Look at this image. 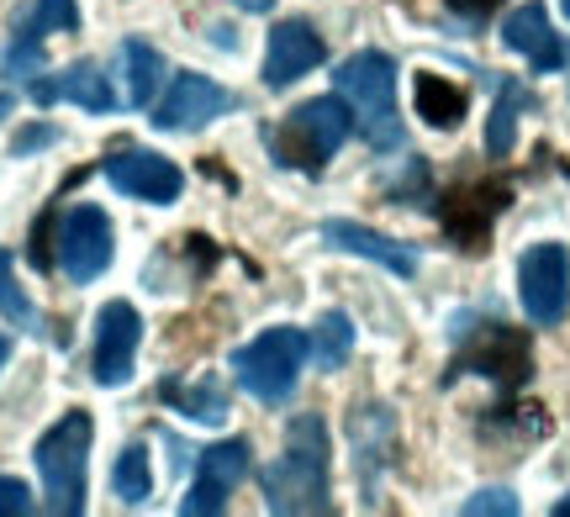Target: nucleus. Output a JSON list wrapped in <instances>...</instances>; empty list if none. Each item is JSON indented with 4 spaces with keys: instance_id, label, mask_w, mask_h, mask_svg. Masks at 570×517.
<instances>
[{
    "instance_id": "f03ea898",
    "label": "nucleus",
    "mask_w": 570,
    "mask_h": 517,
    "mask_svg": "<svg viewBox=\"0 0 570 517\" xmlns=\"http://www.w3.org/2000/svg\"><path fill=\"white\" fill-rule=\"evenodd\" d=\"M338 96L348 101L354 111V127H360V138H365L375 153H396V148L407 143V132H402V117H396V63L381 53V48H365V53H354V59L338 63Z\"/></svg>"
},
{
    "instance_id": "b1692460",
    "label": "nucleus",
    "mask_w": 570,
    "mask_h": 517,
    "mask_svg": "<svg viewBox=\"0 0 570 517\" xmlns=\"http://www.w3.org/2000/svg\"><path fill=\"white\" fill-rule=\"evenodd\" d=\"M0 317H6V322H11L17 332H32V338H42V311L32 307V296L21 290L11 249H0Z\"/></svg>"
},
{
    "instance_id": "412c9836",
    "label": "nucleus",
    "mask_w": 570,
    "mask_h": 517,
    "mask_svg": "<svg viewBox=\"0 0 570 517\" xmlns=\"http://www.w3.org/2000/svg\"><path fill=\"white\" fill-rule=\"evenodd\" d=\"M122 74H127V106H154V96H159V80H164V59L154 42L142 38H127L122 42Z\"/></svg>"
},
{
    "instance_id": "473e14b6",
    "label": "nucleus",
    "mask_w": 570,
    "mask_h": 517,
    "mask_svg": "<svg viewBox=\"0 0 570 517\" xmlns=\"http://www.w3.org/2000/svg\"><path fill=\"white\" fill-rule=\"evenodd\" d=\"M0 117H11V90H0Z\"/></svg>"
},
{
    "instance_id": "423d86ee",
    "label": "nucleus",
    "mask_w": 570,
    "mask_h": 517,
    "mask_svg": "<svg viewBox=\"0 0 570 517\" xmlns=\"http://www.w3.org/2000/svg\"><path fill=\"white\" fill-rule=\"evenodd\" d=\"M111 253H117V232H111V217L101 207L80 201V207L59 211V222H53V265L75 286L101 280L106 269H111Z\"/></svg>"
},
{
    "instance_id": "f3484780",
    "label": "nucleus",
    "mask_w": 570,
    "mask_h": 517,
    "mask_svg": "<svg viewBox=\"0 0 570 517\" xmlns=\"http://www.w3.org/2000/svg\"><path fill=\"white\" fill-rule=\"evenodd\" d=\"M323 243L338 253H360V259H370V265L391 269V275H417V253L407 249V243H396V238H386V232L365 228V222H348V217H333V222H323Z\"/></svg>"
},
{
    "instance_id": "9d476101",
    "label": "nucleus",
    "mask_w": 570,
    "mask_h": 517,
    "mask_svg": "<svg viewBox=\"0 0 570 517\" xmlns=\"http://www.w3.org/2000/svg\"><path fill=\"white\" fill-rule=\"evenodd\" d=\"M138 344H142V317L132 301H106L96 311V354H90V375L96 386L117 391L138 370Z\"/></svg>"
},
{
    "instance_id": "393cba45",
    "label": "nucleus",
    "mask_w": 570,
    "mask_h": 517,
    "mask_svg": "<svg viewBox=\"0 0 570 517\" xmlns=\"http://www.w3.org/2000/svg\"><path fill=\"white\" fill-rule=\"evenodd\" d=\"M111 491L127 501V507H142L154 497V470H148V449L142 444H127L117 465H111Z\"/></svg>"
},
{
    "instance_id": "9b49d317",
    "label": "nucleus",
    "mask_w": 570,
    "mask_h": 517,
    "mask_svg": "<svg viewBox=\"0 0 570 517\" xmlns=\"http://www.w3.org/2000/svg\"><path fill=\"white\" fill-rule=\"evenodd\" d=\"M106 186L127 196V201H148V207H175L185 190L180 165H169L164 153H148V148H122V153H106L101 159Z\"/></svg>"
},
{
    "instance_id": "6ab92c4d",
    "label": "nucleus",
    "mask_w": 570,
    "mask_h": 517,
    "mask_svg": "<svg viewBox=\"0 0 570 517\" xmlns=\"http://www.w3.org/2000/svg\"><path fill=\"white\" fill-rule=\"evenodd\" d=\"M348 434H354V449H360V486H365V497H370L375 480H381V465H386L391 407H360L354 422H348Z\"/></svg>"
},
{
    "instance_id": "f704fd0d",
    "label": "nucleus",
    "mask_w": 570,
    "mask_h": 517,
    "mask_svg": "<svg viewBox=\"0 0 570 517\" xmlns=\"http://www.w3.org/2000/svg\"><path fill=\"white\" fill-rule=\"evenodd\" d=\"M560 6H566V17H570V0H560Z\"/></svg>"
},
{
    "instance_id": "bb28decb",
    "label": "nucleus",
    "mask_w": 570,
    "mask_h": 517,
    "mask_svg": "<svg viewBox=\"0 0 570 517\" xmlns=\"http://www.w3.org/2000/svg\"><path fill=\"white\" fill-rule=\"evenodd\" d=\"M460 513L465 517H518V497H512V491H475Z\"/></svg>"
},
{
    "instance_id": "7c9ffc66",
    "label": "nucleus",
    "mask_w": 570,
    "mask_h": 517,
    "mask_svg": "<svg viewBox=\"0 0 570 517\" xmlns=\"http://www.w3.org/2000/svg\"><path fill=\"white\" fill-rule=\"evenodd\" d=\"M238 11H254V17H265V11H275V0H233Z\"/></svg>"
},
{
    "instance_id": "c85d7f7f",
    "label": "nucleus",
    "mask_w": 570,
    "mask_h": 517,
    "mask_svg": "<svg viewBox=\"0 0 570 517\" xmlns=\"http://www.w3.org/2000/svg\"><path fill=\"white\" fill-rule=\"evenodd\" d=\"M48 143H59V127H48V122L21 127L17 138H11V153H17V159H27V153H38V148H48Z\"/></svg>"
},
{
    "instance_id": "ddd939ff",
    "label": "nucleus",
    "mask_w": 570,
    "mask_h": 517,
    "mask_svg": "<svg viewBox=\"0 0 570 517\" xmlns=\"http://www.w3.org/2000/svg\"><path fill=\"white\" fill-rule=\"evenodd\" d=\"M244 476H248V438H227V444L202 449V465H196V480H190V497L180 501V513L185 517L227 513V497L244 486Z\"/></svg>"
},
{
    "instance_id": "0eeeda50",
    "label": "nucleus",
    "mask_w": 570,
    "mask_h": 517,
    "mask_svg": "<svg viewBox=\"0 0 570 517\" xmlns=\"http://www.w3.org/2000/svg\"><path fill=\"white\" fill-rule=\"evenodd\" d=\"M454 375H487L502 391L529 386V375H533L529 332L508 328V322H481V328L465 338V349L454 354Z\"/></svg>"
},
{
    "instance_id": "4468645a",
    "label": "nucleus",
    "mask_w": 570,
    "mask_h": 517,
    "mask_svg": "<svg viewBox=\"0 0 570 517\" xmlns=\"http://www.w3.org/2000/svg\"><path fill=\"white\" fill-rule=\"evenodd\" d=\"M323 59H327V42L317 38V27H306V21H275L269 27V48H265V90L296 84Z\"/></svg>"
},
{
    "instance_id": "a211bd4d",
    "label": "nucleus",
    "mask_w": 570,
    "mask_h": 517,
    "mask_svg": "<svg viewBox=\"0 0 570 517\" xmlns=\"http://www.w3.org/2000/svg\"><path fill=\"white\" fill-rule=\"evenodd\" d=\"M502 42H508L512 53H523L539 74H554V69L566 63V48H560V38H554V27H550V11H544L539 0L518 6V11L502 21Z\"/></svg>"
},
{
    "instance_id": "2eb2a0df",
    "label": "nucleus",
    "mask_w": 570,
    "mask_h": 517,
    "mask_svg": "<svg viewBox=\"0 0 570 517\" xmlns=\"http://www.w3.org/2000/svg\"><path fill=\"white\" fill-rule=\"evenodd\" d=\"M48 32H80V6L75 0H38L32 17L17 21V38H11V53H6L11 80H32L42 69V38Z\"/></svg>"
},
{
    "instance_id": "2f4dec72",
    "label": "nucleus",
    "mask_w": 570,
    "mask_h": 517,
    "mask_svg": "<svg viewBox=\"0 0 570 517\" xmlns=\"http://www.w3.org/2000/svg\"><path fill=\"white\" fill-rule=\"evenodd\" d=\"M6 359H11V338L0 332V370H6Z\"/></svg>"
},
{
    "instance_id": "7ed1b4c3",
    "label": "nucleus",
    "mask_w": 570,
    "mask_h": 517,
    "mask_svg": "<svg viewBox=\"0 0 570 517\" xmlns=\"http://www.w3.org/2000/svg\"><path fill=\"white\" fill-rule=\"evenodd\" d=\"M90 438H96V422L90 412H63L48 434L32 444V459H38L42 476V497H48V513L53 517H80L85 513V476H90Z\"/></svg>"
},
{
    "instance_id": "cd10ccee",
    "label": "nucleus",
    "mask_w": 570,
    "mask_h": 517,
    "mask_svg": "<svg viewBox=\"0 0 570 517\" xmlns=\"http://www.w3.org/2000/svg\"><path fill=\"white\" fill-rule=\"evenodd\" d=\"M32 513V491L17 476H0V517H27Z\"/></svg>"
},
{
    "instance_id": "4be33fe9",
    "label": "nucleus",
    "mask_w": 570,
    "mask_h": 517,
    "mask_svg": "<svg viewBox=\"0 0 570 517\" xmlns=\"http://www.w3.org/2000/svg\"><path fill=\"white\" fill-rule=\"evenodd\" d=\"M533 106V96L523 84L502 80L497 84V106H491V122H487V153L491 159H508L512 143H518V117Z\"/></svg>"
},
{
    "instance_id": "aec40b11",
    "label": "nucleus",
    "mask_w": 570,
    "mask_h": 517,
    "mask_svg": "<svg viewBox=\"0 0 570 517\" xmlns=\"http://www.w3.org/2000/svg\"><path fill=\"white\" fill-rule=\"evenodd\" d=\"M412 96H417V117H423L428 127L449 132V127L465 122V90L454 80H444V74H417Z\"/></svg>"
},
{
    "instance_id": "6e6552de",
    "label": "nucleus",
    "mask_w": 570,
    "mask_h": 517,
    "mask_svg": "<svg viewBox=\"0 0 570 517\" xmlns=\"http://www.w3.org/2000/svg\"><path fill=\"white\" fill-rule=\"evenodd\" d=\"M238 96L227 90V84H217L212 74H175V84L164 90L159 101L148 106L154 117L148 122L159 127V132H202V127H212L217 117H233L238 111Z\"/></svg>"
},
{
    "instance_id": "20e7f679",
    "label": "nucleus",
    "mask_w": 570,
    "mask_h": 517,
    "mask_svg": "<svg viewBox=\"0 0 570 517\" xmlns=\"http://www.w3.org/2000/svg\"><path fill=\"white\" fill-rule=\"evenodd\" d=\"M348 132H354V111H348L344 96H317V101H302L269 132V148H275V159L285 169L323 175L327 159L344 148Z\"/></svg>"
},
{
    "instance_id": "39448f33",
    "label": "nucleus",
    "mask_w": 570,
    "mask_h": 517,
    "mask_svg": "<svg viewBox=\"0 0 570 517\" xmlns=\"http://www.w3.org/2000/svg\"><path fill=\"white\" fill-rule=\"evenodd\" d=\"M306 338L296 328H265L254 344L233 354V375H238V386H244L254 401H265V407H285L291 391H296V380H302V365H306Z\"/></svg>"
},
{
    "instance_id": "c756f323",
    "label": "nucleus",
    "mask_w": 570,
    "mask_h": 517,
    "mask_svg": "<svg viewBox=\"0 0 570 517\" xmlns=\"http://www.w3.org/2000/svg\"><path fill=\"white\" fill-rule=\"evenodd\" d=\"M449 6H454L460 17H487V11H497L502 0H449Z\"/></svg>"
},
{
    "instance_id": "f257e3e1",
    "label": "nucleus",
    "mask_w": 570,
    "mask_h": 517,
    "mask_svg": "<svg viewBox=\"0 0 570 517\" xmlns=\"http://www.w3.org/2000/svg\"><path fill=\"white\" fill-rule=\"evenodd\" d=\"M259 491H265L269 513H281V517L333 513V497H327V422L317 412L291 417L285 449L259 476Z\"/></svg>"
},
{
    "instance_id": "72a5a7b5",
    "label": "nucleus",
    "mask_w": 570,
    "mask_h": 517,
    "mask_svg": "<svg viewBox=\"0 0 570 517\" xmlns=\"http://www.w3.org/2000/svg\"><path fill=\"white\" fill-rule=\"evenodd\" d=\"M554 517H570V497H566V501H560V507H554Z\"/></svg>"
},
{
    "instance_id": "5701e85b",
    "label": "nucleus",
    "mask_w": 570,
    "mask_h": 517,
    "mask_svg": "<svg viewBox=\"0 0 570 517\" xmlns=\"http://www.w3.org/2000/svg\"><path fill=\"white\" fill-rule=\"evenodd\" d=\"M306 349H312L317 370H344L348 354H354V322H348L344 311H323L312 338H306Z\"/></svg>"
},
{
    "instance_id": "a878e982",
    "label": "nucleus",
    "mask_w": 570,
    "mask_h": 517,
    "mask_svg": "<svg viewBox=\"0 0 570 517\" xmlns=\"http://www.w3.org/2000/svg\"><path fill=\"white\" fill-rule=\"evenodd\" d=\"M169 401L180 407L185 417H196V422H223L227 417V396L217 391V380H196V386H169Z\"/></svg>"
},
{
    "instance_id": "dca6fc26",
    "label": "nucleus",
    "mask_w": 570,
    "mask_h": 517,
    "mask_svg": "<svg viewBox=\"0 0 570 517\" xmlns=\"http://www.w3.org/2000/svg\"><path fill=\"white\" fill-rule=\"evenodd\" d=\"M27 90H32V101L38 106L75 101V106H85V111H96V117L117 111V90H111V80L101 74V63H90V59L69 63V69H59V74H32Z\"/></svg>"
},
{
    "instance_id": "1a4fd4ad",
    "label": "nucleus",
    "mask_w": 570,
    "mask_h": 517,
    "mask_svg": "<svg viewBox=\"0 0 570 517\" xmlns=\"http://www.w3.org/2000/svg\"><path fill=\"white\" fill-rule=\"evenodd\" d=\"M518 296H523V311L539 328H554L566 322L570 311V253L560 243H533L523 259H518Z\"/></svg>"
},
{
    "instance_id": "f8f14e48",
    "label": "nucleus",
    "mask_w": 570,
    "mask_h": 517,
    "mask_svg": "<svg viewBox=\"0 0 570 517\" xmlns=\"http://www.w3.org/2000/svg\"><path fill=\"white\" fill-rule=\"evenodd\" d=\"M512 201V186H502V180H475V186H454L439 201V222H444V232L460 243L465 253H481L491 238V222L508 211Z\"/></svg>"
}]
</instances>
